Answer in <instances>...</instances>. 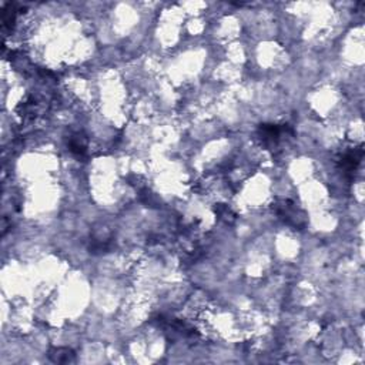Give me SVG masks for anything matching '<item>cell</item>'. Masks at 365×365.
Listing matches in <instances>:
<instances>
[{"label":"cell","instance_id":"6da1fadb","mask_svg":"<svg viewBox=\"0 0 365 365\" xmlns=\"http://www.w3.org/2000/svg\"><path fill=\"white\" fill-rule=\"evenodd\" d=\"M361 159H362V149L351 150V151H348V153L342 155V159H341V167L344 168L345 171H348V173H350V171H355L357 167H358Z\"/></svg>","mask_w":365,"mask_h":365},{"label":"cell","instance_id":"7a4b0ae2","mask_svg":"<svg viewBox=\"0 0 365 365\" xmlns=\"http://www.w3.org/2000/svg\"><path fill=\"white\" fill-rule=\"evenodd\" d=\"M50 358L53 359L55 362H72L75 359V354L72 350L68 348H55L50 353Z\"/></svg>","mask_w":365,"mask_h":365}]
</instances>
